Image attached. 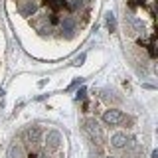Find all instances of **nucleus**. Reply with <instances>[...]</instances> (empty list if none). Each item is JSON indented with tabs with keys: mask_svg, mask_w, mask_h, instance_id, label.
Here are the masks:
<instances>
[{
	"mask_svg": "<svg viewBox=\"0 0 158 158\" xmlns=\"http://www.w3.org/2000/svg\"><path fill=\"white\" fill-rule=\"evenodd\" d=\"M59 142H61V135H59V131H49L48 136H46V144H48V148H57Z\"/></svg>",
	"mask_w": 158,
	"mask_h": 158,
	"instance_id": "nucleus-3",
	"label": "nucleus"
},
{
	"mask_svg": "<svg viewBox=\"0 0 158 158\" xmlns=\"http://www.w3.org/2000/svg\"><path fill=\"white\" fill-rule=\"evenodd\" d=\"M85 87H81V89H79V91L75 93V101H83V99H85Z\"/></svg>",
	"mask_w": 158,
	"mask_h": 158,
	"instance_id": "nucleus-9",
	"label": "nucleus"
},
{
	"mask_svg": "<svg viewBox=\"0 0 158 158\" xmlns=\"http://www.w3.org/2000/svg\"><path fill=\"white\" fill-rule=\"evenodd\" d=\"M127 142H128V136L125 132H117V135H113V138H111V144L115 148H125Z\"/></svg>",
	"mask_w": 158,
	"mask_h": 158,
	"instance_id": "nucleus-4",
	"label": "nucleus"
},
{
	"mask_svg": "<svg viewBox=\"0 0 158 158\" xmlns=\"http://www.w3.org/2000/svg\"><path fill=\"white\" fill-rule=\"evenodd\" d=\"M65 4H67V8H69V10H75V8L79 6V0H67Z\"/></svg>",
	"mask_w": 158,
	"mask_h": 158,
	"instance_id": "nucleus-11",
	"label": "nucleus"
},
{
	"mask_svg": "<svg viewBox=\"0 0 158 158\" xmlns=\"http://www.w3.org/2000/svg\"><path fill=\"white\" fill-rule=\"evenodd\" d=\"M83 127H85V131L91 135V138H97V142H103V132H101V127H99V123L95 118H87L85 123H83Z\"/></svg>",
	"mask_w": 158,
	"mask_h": 158,
	"instance_id": "nucleus-2",
	"label": "nucleus"
},
{
	"mask_svg": "<svg viewBox=\"0 0 158 158\" xmlns=\"http://www.w3.org/2000/svg\"><path fill=\"white\" fill-rule=\"evenodd\" d=\"M125 121H127V117L123 115V111H118V109H109V111L103 113V123L109 125V127L123 125Z\"/></svg>",
	"mask_w": 158,
	"mask_h": 158,
	"instance_id": "nucleus-1",
	"label": "nucleus"
},
{
	"mask_svg": "<svg viewBox=\"0 0 158 158\" xmlns=\"http://www.w3.org/2000/svg\"><path fill=\"white\" fill-rule=\"evenodd\" d=\"M107 26L111 28V32H115V28H117V22H115V14H109V16H107Z\"/></svg>",
	"mask_w": 158,
	"mask_h": 158,
	"instance_id": "nucleus-8",
	"label": "nucleus"
},
{
	"mask_svg": "<svg viewBox=\"0 0 158 158\" xmlns=\"http://www.w3.org/2000/svg\"><path fill=\"white\" fill-rule=\"evenodd\" d=\"M61 30L67 36H73V32H75V22H73V18H63L61 20Z\"/></svg>",
	"mask_w": 158,
	"mask_h": 158,
	"instance_id": "nucleus-6",
	"label": "nucleus"
},
{
	"mask_svg": "<svg viewBox=\"0 0 158 158\" xmlns=\"http://www.w3.org/2000/svg\"><path fill=\"white\" fill-rule=\"evenodd\" d=\"M38 8L36 2H32V0H28V4H24V6H20V12L24 14V16H30V14H34Z\"/></svg>",
	"mask_w": 158,
	"mask_h": 158,
	"instance_id": "nucleus-7",
	"label": "nucleus"
},
{
	"mask_svg": "<svg viewBox=\"0 0 158 158\" xmlns=\"http://www.w3.org/2000/svg\"><path fill=\"white\" fill-rule=\"evenodd\" d=\"M85 53H81V56H77L75 59H73V65H83V61H85Z\"/></svg>",
	"mask_w": 158,
	"mask_h": 158,
	"instance_id": "nucleus-10",
	"label": "nucleus"
},
{
	"mask_svg": "<svg viewBox=\"0 0 158 158\" xmlns=\"http://www.w3.org/2000/svg\"><path fill=\"white\" fill-rule=\"evenodd\" d=\"M24 138H26L28 142H38V138H40V128H38V127H28L26 132H24Z\"/></svg>",
	"mask_w": 158,
	"mask_h": 158,
	"instance_id": "nucleus-5",
	"label": "nucleus"
},
{
	"mask_svg": "<svg viewBox=\"0 0 158 158\" xmlns=\"http://www.w3.org/2000/svg\"><path fill=\"white\" fill-rule=\"evenodd\" d=\"M81 83H83V79H81V77H79V79H75V81H73V83H71V85H69V87H67V91H71V89H75L77 85H81Z\"/></svg>",
	"mask_w": 158,
	"mask_h": 158,
	"instance_id": "nucleus-12",
	"label": "nucleus"
},
{
	"mask_svg": "<svg viewBox=\"0 0 158 158\" xmlns=\"http://www.w3.org/2000/svg\"><path fill=\"white\" fill-rule=\"evenodd\" d=\"M107 158H113V156H107Z\"/></svg>",
	"mask_w": 158,
	"mask_h": 158,
	"instance_id": "nucleus-13",
	"label": "nucleus"
}]
</instances>
